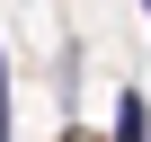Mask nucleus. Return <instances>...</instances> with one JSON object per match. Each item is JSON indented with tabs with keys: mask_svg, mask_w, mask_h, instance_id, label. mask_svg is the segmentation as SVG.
<instances>
[{
	"mask_svg": "<svg viewBox=\"0 0 151 142\" xmlns=\"http://www.w3.org/2000/svg\"><path fill=\"white\" fill-rule=\"evenodd\" d=\"M107 133H116V142H151V98H142V89H124V98H116V124H107Z\"/></svg>",
	"mask_w": 151,
	"mask_h": 142,
	"instance_id": "nucleus-1",
	"label": "nucleus"
},
{
	"mask_svg": "<svg viewBox=\"0 0 151 142\" xmlns=\"http://www.w3.org/2000/svg\"><path fill=\"white\" fill-rule=\"evenodd\" d=\"M142 9H151V0H142Z\"/></svg>",
	"mask_w": 151,
	"mask_h": 142,
	"instance_id": "nucleus-2",
	"label": "nucleus"
}]
</instances>
